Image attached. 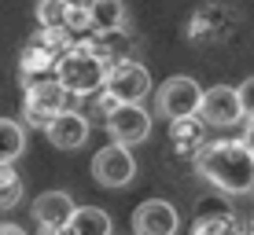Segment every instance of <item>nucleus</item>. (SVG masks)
Segmentation results:
<instances>
[{"instance_id":"obj_9","label":"nucleus","mask_w":254,"mask_h":235,"mask_svg":"<svg viewBox=\"0 0 254 235\" xmlns=\"http://www.w3.org/2000/svg\"><path fill=\"white\" fill-rule=\"evenodd\" d=\"M199 118H203L206 125H214V129L240 125V121L247 118L243 114V103H240V89H232V85H214V89H206Z\"/></svg>"},{"instance_id":"obj_12","label":"nucleus","mask_w":254,"mask_h":235,"mask_svg":"<svg viewBox=\"0 0 254 235\" xmlns=\"http://www.w3.org/2000/svg\"><path fill=\"white\" fill-rule=\"evenodd\" d=\"M30 210H33V221H37L41 228H66V224L74 221L77 206H74V198H70L66 191H45V195L33 198Z\"/></svg>"},{"instance_id":"obj_10","label":"nucleus","mask_w":254,"mask_h":235,"mask_svg":"<svg viewBox=\"0 0 254 235\" xmlns=\"http://www.w3.org/2000/svg\"><path fill=\"white\" fill-rule=\"evenodd\" d=\"M177 228H181L177 206L166 202V198H147L133 213V232L136 235H177Z\"/></svg>"},{"instance_id":"obj_20","label":"nucleus","mask_w":254,"mask_h":235,"mask_svg":"<svg viewBox=\"0 0 254 235\" xmlns=\"http://www.w3.org/2000/svg\"><path fill=\"white\" fill-rule=\"evenodd\" d=\"M22 202V177L15 165H0V210H11Z\"/></svg>"},{"instance_id":"obj_1","label":"nucleus","mask_w":254,"mask_h":235,"mask_svg":"<svg viewBox=\"0 0 254 235\" xmlns=\"http://www.w3.org/2000/svg\"><path fill=\"white\" fill-rule=\"evenodd\" d=\"M191 162L210 188L225 195H254V151L243 140H206Z\"/></svg>"},{"instance_id":"obj_8","label":"nucleus","mask_w":254,"mask_h":235,"mask_svg":"<svg viewBox=\"0 0 254 235\" xmlns=\"http://www.w3.org/2000/svg\"><path fill=\"white\" fill-rule=\"evenodd\" d=\"M103 92L115 103H140L151 92V74H147L144 63H133V59H129V63H118V66H111Z\"/></svg>"},{"instance_id":"obj_13","label":"nucleus","mask_w":254,"mask_h":235,"mask_svg":"<svg viewBox=\"0 0 254 235\" xmlns=\"http://www.w3.org/2000/svg\"><path fill=\"white\" fill-rule=\"evenodd\" d=\"M191 235H243L240 232V221H236L232 210H217L214 202H203V210H199L195 224H191Z\"/></svg>"},{"instance_id":"obj_2","label":"nucleus","mask_w":254,"mask_h":235,"mask_svg":"<svg viewBox=\"0 0 254 235\" xmlns=\"http://www.w3.org/2000/svg\"><path fill=\"white\" fill-rule=\"evenodd\" d=\"M107 74H111V63L92 45H70L63 51V59H59V66H56V77L74 95H92L96 89H103Z\"/></svg>"},{"instance_id":"obj_16","label":"nucleus","mask_w":254,"mask_h":235,"mask_svg":"<svg viewBox=\"0 0 254 235\" xmlns=\"http://www.w3.org/2000/svg\"><path fill=\"white\" fill-rule=\"evenodd\" d=\"M170 140L173 147H177L181 154H188V151H199L206 140H203V121L195 118H177V121H170Z\"/></svg>"},{"instance_id":"obj_15","label":"nucleus","mask_w":254,"mask_h":235,"mask_svg":"<svg viewBox=\"0 0 254 235\" xmlns=\"http://www.w3.org/2000/svg\"><path fill=\"white\" fill-rule=\"evenodd\" d=\"M66 235H111V217L96 206H77L74 221L63 228Z\"/></svg>"},{"instance_id":"obj_4","label":"nucleus","mask_w":254,"mask_h":235,"mask_svg":"<svg viewBox=\"0 0 254 235\" xmlns=\"http://www.w3.org/2000/svg\"><path fill=\"white\" fill-rule=\"evenodd\" d=\"M203 95H206V89H199V85L191 81V77H185V74L166 77L162 89L155 92V110H159V118H170V121L195 118L199 107H203Z\"/></svg>"},{"instance_id":"obj_21","label":"nucleus","mask_w":254,"mask_h":235,"mask_svg":"<svg viewBox=\"0 0 254 235\" xmlns=\"http://www.w3.org/2000/svg\"><path fill=\"white\" fill-rule=\"evenodd\" d=\"M240 89V103H243V114L254 118V77H247L243 85H236Z\"/></svg>"},{"instance_id":"obj_6","label":"nucleus","mask_w":254,"mask_h":235,"mask_svg":"<svg viewBox=\"0 0 254 235\" xmlns=\"http://www.w3.org/2000/svg\"><path fill=\"white\" fill-rule=\"evenodd\" d=\"M107 133L122 147H136L151 136V114L140 103H115L107 110Z\"/></svg>"},{"instance_id":"obj_5","label":"nucleus","mask_w":254,"mask_h":235,"mask_svg":"<svg viewBox=\"0 0 254 235\" xmlns=\"http://www.w3.org/2000/svg\"><path fill=\"white\" fill-rule=\"evenodd\" d=\"M63 41H66V33H56V30H41L33 41H26L22 55H19L22 81H37V77H48V70H56L63 51L70 48Z\"/></svg>"},{"instance_id":"obj_17","label":"nucleus","mask_w":254,"mask_h":235,"mask_svg":"<svg viewBox=\"0 0 254 235\" xmlns=\"http://www.w3.org/2000/svg\"><path fill=\"white\" fill-rule=\"evenodd\" d=\"M26 151V129L15 118H0V165H11Z\"/></svg>"},{"instance_id":"obj_22","label":"nucleus","mask_w":254,"mask_h":235,"mask_svg":"<svg viewBox=\"0 0 254 235\" xmlns=\"http://www.w3.org/2000/svg\"><path fill=\"white\" fill-rule=\"evenodd\" d=\"M243 143L254 151V118H247V129H243Z\"/></svg>"},{"instance_id":"obj_24","label":"nucleus","mask_w":254,"mask_h":235,"mask_svg":"<svg viewBox=\"0 0 254 235\" xmlns=\"http://www.w3.org/2000/svg\"><path fill=\"white\" fill-rule=\"evenodd\" d=\"M70 4H74V7H85V11H89V7L96 4V0H70Z\"/></svg>"},{"instance_id":"obj_3","label":"nucleus","mask_w":254,"mask_h":235,"mask_svg":"<svg viewBox=\"0 0 254 235\" xmlns=\"http://www.w3.org/2000/svg\"><path fill=\"white\" fill-rule=\"evenodd\" d=\"M77 99L59 77H37V81H26V103H22V118L33 129H48L63 110H74Z\"/></svg>"},{"instance_id":"obj_25","label":"nucleus","mask_w":254,"mask_h":235,"mask_svg":"<svg viewBox=\"0 0 254 235\" xmlns=\"http://www.w3.org/2000/svg\"><path fill=\"white\" fill-rule=\"evenodd\" d=\"M41 235H66L63 228H41Z\"/></svg>"},{"instance_id":"obj_19","label":"nucleus","mask_w":254,"mask_h":235,"mask_svg":"<svg viewBox=\"0 0 254 235\" xmlns=\"http://www.w3.org/2000/svg\"><path fill=\"white\" fill-rule=\"evenodd\" d=\"M70 0H37V22L41 30H56L63 33L66 30V19H70Z\"/></svg>"},{"instance_id":"obj_23","label":"nucleus","mask_w":254,"mask_h":235,"mask_svg":"<svg viewBox=\"0 0 254 235\" xmlns=\"http://www.w3.org/2000/svg\"><path fill=\"white\" fill-rule=\"evenodd\" d=\"M0 235H26L19 224H7V221H0Z\"/></svg>"},{"instance_id":"obj_18","label":"nucleus","mask_w":254,"mask_h":235,"mask_svg":"<svg viewBox=\"0 0 254 235\" xmlns=\"http://www.w3.org/2000/svg\"><path fill=\"white\" fill-rule=\"evenodd\" d=\"M89 45L100 51L103 59H107L111 66L118 63H129V33L126 30H111V33H96V41H89Z\"/></svg>"},{"instance_id":"obj_14","label":"nucleus","mask_w":254,"mask_h":235,"mask_svg":"<svg viewBox=\"0 0 254 235\" xmlns=\"http://www.w3.org/2000/svg\"><path fill=\"white\" fill-rule=\"evenodd\" d=\"M89 15H92V30L96 33H111V30H126L129 26L126 0H96L89 7Z\"/></svg>"},{"instance_id":"obj_11","label":"nucleus","mask_w":254,"mask_h":235,"mask_svg":"<svg viewBox=\"0 0 254 235\" xmlns=\"http://www.w3.org/2000/svg\"><path fill=\"white\" fill-rule=\"evenodd\" d=\"M89 133H92V125H89V118H85L81 110H63V114L45 129L52 147H59V151H77V147L89 140Z\"/></svg>"},{"instance_id":"obj_7","label":"nucleus","mask_w":254,"mask_h":235,"mask_svg":"<svg viewBox=\"0 0 254 235\" xmlns=\"http://www.w3.org/2000/svg\"><path fill=\"white\" fill-rule=\"evenodd\" d=\"M92 177L100 188H126L136 180V162L133 154H129V147L122 143H111V147H100V151L92 154Z\"/></svg>"}]
</instances>
